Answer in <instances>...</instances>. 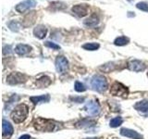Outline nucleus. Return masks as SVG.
<instances>
[{
  "label": "nucleus",
  "instance_id": "29",
  "mask_svg": "<svg viewBox=\"0 0 148 139\" xmlns=\"http://www.w3.org/2000/svg\"><path fill=\"white\" fill-rule=\"evenodd\" d=\"M147 76H148V72H147Z\"/></svg>",
  "mask_w": 148,
  "mask_h": 139
},
{
  "label": "nucleus",
  "instance_id": "14",
  "mask_svg": "<svg viewBox=\"0 0 148 139\" xmlns=\"http://www.w3.org/2000/svg\"><path fill=\"white\" fill-rule=\"evenodd\" d=\"M31 50H32L31 46L25 44H18L15 47V52L18 56H25L27 54H29L31 52Z\"/></svg>",
  "mask_w": 148,
  "mask_h": 139
},
{
  "label": "nucleus",
  "instance_id": "8",
  "mask_svg": "<svg viewBox=\"0 0 148 139\" xmlns=\"http://www.w3.org/2000/svg\"><path fill=\"white\" fill-rule=\"evenodd\" d=\"M85 110L90 115L96 116V115H98L100 113L101 108H100V105L98 104V102L92 100L90 102H88V103L85 105Z\"/></svg>",
  "mask_w": 148,
  "mask_h": 139
},
{
  "label": "nucleus",
  "instance_id": "6",
  "mask_svg": "<svg viewBox=\"0 0 148 139\" xmlns=\"http://www.w3.org/2000/svg\"><path fill=\"white\" fill-rule=\"evenodd\" d=\"M35 0H24L21 3H18L15 7V10L18 13H25L26 11L30 10L31 8H34L36 6Z\"/></svg>",
  "mask_w": 148,
  "mask_h": 139
},
{
  "label": "nucleus",
  "instance_id": "26",
  "mask_svg": "<svg viewBox=\"0 0 148 139\" xmlns=\"http://www.w3.org/2000/svg\"><path fill=\"white\" fill-rule=\"evenodd\" d=\"M136 8L141 9L143 11L148 12V3L147 2H140L136 5Z\"/></svg>",
  "mask_w": 148,
  "mask_h": 139
},
{
  "label": "nucleus",
  "instance_id": "13",
  "mask_svg": "<svg viewBox=\"0 0 148 139\" xmlns=\"http://www.w3.org/2000/svg\"><path fill=\"white\" fill-rule=\"evenodd\" d=\"M47 34V28L45 25H37L34 29V34L38 39H44Z\"/></svg>",
  "mask_w": 148,
  "mask_h": 139
},
{
  "label": "nucleus",
  "instance_id": "9",
  "mask_svg": "<svg viewBox=\"0 0 148 139\" xmlns=\"http://www.w3.org/2000/svg\"><path fill=\"white\" fill-rule=\"evenodd\" d=\"M128 69L132 72H143L145 69V64L141 60L133 59L128 63Z\"/></svg>",
  "mask_w": 148,
  "mask_h": 139
},
{
  "label": "nucleus",
  "instance_id": "10",
  "mask_svg": "<svg viewBox=\"0 0 148 139\" xmlns=\"http://www.w3.org/2000/svg\"><path fill=\"white\" fill-rule=\"evenodd\" d=\"M120 134H121L122 136H126L132 139H143V136L141 133L134 131V130L128 129V128H122L120 130Z\"/></svg>",
  "mask_w": 148,
  "mask_h": 139
},
{
  "label": "nucleus",
  "instance_id": "20",
  "mask_svg": "<svg viewBox=\"0 0 148 139\" xmlns=\"http://www.w3.org/2000/svg\"><path fill=\"white\" fill-rule=\"evenodd\" d=\"M130 42V39L126 36H119V37H117V38L115 39L114 41V44L116 45H119V46H123V45H126L129 44Z\"/></svg>",
  "mask_w": 148,
  "mask_h": 139
},
{
  "label": "nucleus",
  "instance_id": "1",
  "mask_svg": "<svg viewBox=\"0 0 148 139\" xmlns=\"http://www.w3.org/2000/svg\"><path fill=\"white\" fill-rule=\"evenodd\" d=\"M29 114V108L25 104H18L11 111L10 117L15 123H21L27 119Z\"/></svg>",
  "mask_w": 148,
  "mask_h": 139
},
{
  "label": "nucleus",
  "instance_id": "22",
  "mask_svg": "<svg viewBox=\"0 0 148 139\" xmlns=\"http://www.w3.org/2000/svg\"><path fill=\"white\" fill-rule=\"evenodd\" d=\"M122 122H123V119L121 117H116L110 120L109 125H110V127H112V128H117L120 126V125L122 124Z\"/></svg>",
  "mask_w": 148,
  "mask_h": 139
},
{
  "label": "nucleus",
  "instance_id": "24",
  "mask_svg": "<svg viewBox=\"0 0 148 139\" xmlns=\"http://www.w3.org/2000/svg\"><path fill=\"white\" fill-rule=\"evenodd\" d=\"M8 28L10 29L12 32H18L20 30V25H18V23L15 21H12L10 22H8Z\"/></svg>",
  "mask_w": 148,
  "mask_h": 139
},
{
  "label": "nucleus",
  "instance_id": "28",
  "mask_svg": "<svg viewBox=\"0 0 148 139\" xmlns=\"http://www.w3.org/2000/svg\"><path fill=\"white\" fill-rule=\"evenodd\" d=\"M84 139H98L97 137H90V138H84Z\"/></svg>",
  "mask_w": 148,
  "mask_h": 139
},
{
  "label": "nucleus",
  "instance_id": "18",
  "mask_svg": "<svg viewBox=\"0 0 148 139\" xmlns=\"http://www.w3.org/2000/svg\"><path fill=\"white\" fill-rule=\"evenodd\" d=\"M83 23H84V25L87 27H95L99 23V19L95 14H92L89 18H87Z\"/></svg>",
  "mask_w": 148,
  "mask_h": 139
},
{
  "label": "nucleus",
  "instance_id": "7",
  "mask_svg": "<svg viewBox=\"0 0 148 139\" xmlns=\"http://www.w3.org/2000/svg\"><path fill=\"white\" fill-rule=\"evenodd\" d=\"M56 70L58 73L64 74L66 73L68 69H69V61L68 59L63 57V56H58V57L56 58Z\"/></svg>",
  "mask_w": 148,
  "mask_h": 139
},
{
  "label": "nucleus",
  "instance_id": "16",
  "mask_svg": "<svg viewBox=\"0 0 148 139\" xmlns=\"http://www.w3.org/2000/svg\"><path fill=\"white\" fill-rule=\"evenodd\" d=\"M134 109L140 112L145 113L148 112V100H142L134 104Z\"/></svg>",
  "mask_w": 148,
  "mask_h": 139
},
{
  "label": "nucleus",
  "instance_id": "25",
  "mask_svg": "<svg viewBox=\"0 0 148 139\" xmlns=\"http://www.w3.org/2000/svg\"><path fill=\"white\" fill-rule=\"evenodd\" d=\"M45 45L46 47H49V48H52L54 50H58L60 49V46L58 45H57L56 43H53V42H49V41H46L45 43Z\"/></svg>",
  "mask_w": 148,
  "mask_h": 139
},
{
  "label": "nucleus",
  "instance_id": "4",
  "mask_svg": "<svg viewBox=\"0 0 148 139\" xmlns=\"http://www.w3.org/2000/svg\"><path fill=\"white\" fill-rule=\"evenodd\" d=\"M110 94L116 96L126 97L129 94V89L125 85H123L121 83L115 82L110 87Z\"/></svg>",
  "mask_w": 148,
  "mask_h": 139
},
{
  "label": "nucleus",
  "instance_id": "21",
  "mask_svg": "<svg viewBox=\"0 0 148 139\" xmlns=\"http://www.w3.org/2000/svg\"><path fill=\"white\" fill-rule=\"evenodd\" d=\"M100 47V45L97 43H86L82 45V48L89 51H95Z\"/></svg>",
  "mask_w": 148,
  "mask_h": 139
},
{
  "label": "nucleus",
  "instance_id": "3",
  "mask_svg": "<svg viewBox=\"0 0 148 139\" xmlns=\"http://www.w3.org/2000/svg\"><path fill=\"white\" fill-rule=\"evenodd\" d=\"M91 86L94 90L102 93V92H105L106 89H108V81H106V79L103 75L97 74V75H95L92 78Z\"/></svg>",
  "mask_w": 148,
  "mask_h": 139
},
{
  "label": "nucleus",
  "instance_id": "12",
  "mask_svg": "<svg viewBox=\"0 0 148 139\" xmlns=\"http://www.w3.org/2000/svg\"><path fill=\"white\" fill-rule=\"evenodd\" d=\"M2 133H3V136L5 138H9L12 134H13V126L11 125V123L8 122L6 120H3V122H2Z\"/></svg>",
  "mask_w": 148,
  "mask_h": 139
},
{
  "label": "nucleus",
  "instance_id": "11",
  "mask_svg": "<svg viewBox=\"0 0 148 139\" xmlns=\"http://www.w3.org/2000/svg\"><path fill=\"white\" fill-rule=\"evenodd\" d=\"M71 10L79 17H84L89 13V8L87 5H75L72 7Z\"/></svg>",
  "mask_w": 148,
  "mask_h": 139
},
{
  "label": "nucleus",
  "instance_id": "27",
  "mask_svg": "<svg viewBox=\"0 0 148 139\" xmlns=\"http://www.w3.org/2000/svg\"><path fill=\"white\" fill-rule=\"evenodd\" d=\"M18 139H31V136L29 134H23V136H21Z\"/></svg>",
  "mask_w": 148,
  "mask_h": 139
},
{
  "label": "nucleus",
  "instance_id": "15",
  "mask_svg": "<svg viewBox=\"0 0 148 139\" xmlns=\"http://www.w3.org/2000/svg\"><path fill=\"white\" fill-rule=\"evenodd\" d=\"M30 100L34 104H40V103H47L50 100V96L49 95H43L39 96H31Z\"/></svg>",
  "mask_w": 148,
  "mask_h": 139
},
{
  "label": "nucleus",
  "instance_id": "19",
  "mask_svg": "<svg viewBox=\"0 0 148 139\" xmlns=\"http://www.w3.org/2000/svg\"><path fill=\"white\" fill-rule=\"evenodd\" d=\"M51 83V79L48 76H43L41 77L40 79H38L36 82V85H38L39 87H45L48 86Z\"/></svg>",
  "mask_w": 148,
  "mask_h": 139
},
{
  "label": "nucleus",
  "instance_id": "5",
  "mask_svg": "<svg viewBox=\"0 0 148 139\" xmlns=\"http://www.w3.org/2000/svg\"><path fill=\"white\" fill-rule=\"evenodd\" d=\"M27 81V77L22 74L21 72H11L9 75L7 77V83L8 85H18V83H23Z\"/></svg>",
  "mask_w": 148,
  "mask_h": 139
},
{
  "label": "nucleus",
  "instance_id": "2",
  "mask_svg": "<svg viewBox=\"0 0 148 139\" xmlns=\"http://www.w3.org/2000/svg\"><path fill=\"white\" fill-rule=\"evenodd\" d=\"M34 127L40 132H52L55 130L56 123L44 118H37L34 122Z\"/></svg>",
  "mask_w": 148,
  "mask_h": 139
},
{
  "label": "nucleus",
  "instance_id": "23",
  "mask_svg": "<svg viewBox=\"0 0 148 139\" xmlns=\"http://www.w3.org/2000/svg\"><path fill=\"white\" fill-rule=\"evenodd\" d=\"M74 89H75V91L81 93V92H84L86 90V87L83 83L77 81V82H75V85H74Z\"/></svg>",
  "mask_w": 148,
  "mask_h": 139
},
{
  "label": "nucleus",
  "instance_id": "17",
  "mask_svg": "<svg viewBox=\"0 0 148 139\" xmlns=\"http://www.w3.org/2000/svg\"><path fill=\"white\" fill-rule=\"evenodd\" d=\"M95 122L92 120H88V119H84L82 120H80L76 123V128H90L92 126H95Z\"/></svg>",
  "mask_w": 148,
  "mask_h": 139
}]
</instances>
